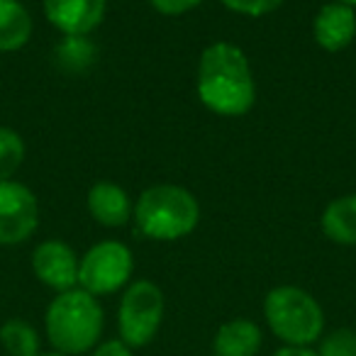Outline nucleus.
<instances>
[{
	"mask_svg": "<svg viewBox=\"0 0 356 356\" xmlns=\"http://www.w3.org/2000/svg\"><path fill=\"white\" fill-rule=\"evenodd\" d=\"M264 346V332L249 317H232L222 322L213 337L215 356H257Z\"/></svg>",
	"mask_w": 356,
	"mask_h": 356,
	"instance_id": "12",
	"label": "nucleus"
},
{
	"mask_svg": "<svg viewBox=\"0 0 356 356\" xmlns=\"http://www.w3.org/2000/svg\"><path fill=\"white\" fill-rule=\"evenodd\" d=\"M32 273L42 286L54 293H64L79 288V266L81 257L71 244L61 239H44L32 252Z\"/></svg>",
	"mask_w": 356,
	"mask_h": 356,
	"instance_id": "8",
	"label": "nucleus"
},
{
	"mask_svg": "<svg viewBox=\"0 0 356 356\" xmlns=\"http://www.w3.org/2000/svg\"><path fill=\"white\" fill-rule=\"evenodd\" d=\"M166 312L163 291L149 278L132 281L122 291L118 307V332L120 339L132 349L152 344L159 334Z\"/></svg>",
	"mask_w": 356,
	"mask_h": 356,
	"instance_id": "5",
	"label": "nucleus"
},
{
	"mask_svg": "<svg viewBox=\"0 0 356 356\" xmlns=\"http://www.w3.org/2000/svg\"><path fill=\"white\" fill-rule=\"evenodd\" d=\"M86 205L90 218L103 227H122L132 220L134 213V203L129 200L127 191L113 181H98L90 186Z\"/></svg>",
	"mask_w": 356,
	"mask_h": 356,
	"instance_id": "11",
	"label": "nucleus"
},
{
	"mask_svg": "<svg viewBox=\"0 0 356 356\" xmlns=\"http://www.w3.org/2000/svg\"><path fill=\"white\" fill-rule=\"evenodd\" d=\"M227 10L244 17H264L276 13L286 0H220Z\"/></svg>",
	"mask_w": 356,
	"mask_h": 356,
	"instance_id": "18",
	"label": "nucleus"
},
{
	"mask_svg": "<svg viewBox=\"0 0 356 356\" xmlns=\"http://www.w3.org/2000/svg\"><path fill=\"white\" fill-rule=\"evenodd\" d=\"M317 356H356V330L351 327H339L317 341Z\"/></svg>",
	"mask_w": 356,
	"mask_h": 356,
	"instance_id": "17",
	"label": "nucleus"
},
{
	"mask_svg": "<svg viewBox=\"0 0 356 356\" xmlns=\"http://www.w3.org/2000/svg\"><path fill=\"white\" fill-rule=\"evenodd\" d=\"M37 356H69V354H61V351H54V349H49V351H40Z\"/></svg>",
	"mask_w": 356,
	"mask_h": 356,
	"instance_id": "22",
	"label": "nucleus"
},
{
	"mask_svg": "<svg viewBox=\"0 0 356 356\" xmlns=\"http://www.w3.org/2000/svg\"><path fill=\"white\" fill-rule=\"evenodd\" d=\"M35 22L20 0H0V51H20L30 42Z\"/></svg>",
	"mask_w": 356,
	"mask_h": 356,
	"instance_id": "14",
	"label": "nucleus"
},
{
	"mask_svg": "<svg viewBox=\"0 0 356 356\" xmlns=\"http://www.w3.org/2000/svg\"><path fill=\"white\" fill-rule=\"evenodd\" d=\"M105 312L100 298L83 288L56 293L44 312V339L54 351L83 356L103 339Z\"/></svg>",
	"mask_w": 356,
	"mask_h": 356,
	"instance_id": "2",
	"label": "nucleus"
},
{
	"mask_svg": "<svg viewBox=\"0 0 356 356\" xmlns=\"http://www.w3.org/2000/svg\"><path fill=\"white\" fill-rule=\"evenodd\" d=\"M134 254L120 239H103L95 242L81 257L79 266V288L88 291L90 296L103 298L120 293L132 283Z\"/></svg>",
	"mask_w": 356,
	"mask_h": 356,
	"instance_id": "6",
	"label": "nucleus"
},
{
	"mask_svg": "<svg viewBox=\"0 0 356 356\" xmlns=\"http://www.w3.org/2000/svg\"><path fill=\"white\" fill-rule=\"evenodd\" d=\"M312 37L325 51H344L356 37V10L344 3L330 0L312 20Z\"/></svg>",
	"mask_w": 356,
	"mask_h": 356,
	"instance_id": "10",
	"label": "nucleus"
},
{
	"mask_svg": "<svg viewBox=\"0 0 356 356\" xmlns=\"http://www.w3.org/2000/svg\"><path fill=\"white\" fill-rule=\"evenodd\" d=\"M205 0H149V6L159 13V15L166 17H178L186 15V13L195 10L198 6H203Z\"/></svg>",
	"mask_w": 356,
	"mask_h": 356,
	"instance_id": "19",
	"label": "nucleus"
},
{
	"mask_svg": "<svg viewBox=\"0 0 356 356\" xmlns=\"http://www.w3.org/2000/svg\"><path fill=\"white\" fill-rule=\"evenodd\" d=\"M264 320L281 346H315L325 334V310L300 286H276L264 298Z\"/></svg>",
	"mask_w": 356,
	"mask_h": 356,
	"instance_id": "4",
	"label": "nucleus"
},
{
	"mask_svg": "<svg viewBox=\"0 0 356 356\" xmlns=\"http://www.w3.org/2000/svg\"><path fill=\"white\" fill-rule=\"evenodd\" d=\"M337 3H344V6H349V8H354V10H356V0H337Z\"/></svg>",
	"mask_w": 356,
	"mask_h": 356,
	"instance_id": "23",
	"label": "nucleus"
},
{
	"mask_svg": "<svg viewBox=\"0 0 356 356\" xmlns=\"http://www.w3.org/2000/svg\"><path fill=\"white\" fill-rule=\"evenodd\" d=\"M40 227V200L20 181H0V247H17Z\"/></svg>",
	"mask_w": 356,
	"mask_h": 356,
	"instance_id": "7",
	"label": "nucleus"
},
{
	"mask_svg": "<svg viewBox=\"0 0 356 356\" xmlns=\"http://www.w3.org/2000/svg\"><path fill=\"white\" fill-rule=\"evenodd\" d=\"M88 356H134V349L124 344L120 337H115V339H100L88 351Z\"/></svg>",
	"mask_w": 356,
	"mask_h": 356,
	"instance_id": "20",
	"label": "nucleus"
},
{
	"mask_svg": "<svg viewBox=\"0 0 356 356\" xmlns=\"http://www.w3.org/2000/svg\"><path fill=\"white\" fill-rule=\"evenodd\" d=\"M25 139L13 127H0V181H13L25 161Z\"/></svg>",
	"mask_w": 356,
	"mask_h": 356,
	"instance_id": "16",
	"label": "nucleus"
},
{
	"mask_svg": "<svg viewBox=\"0 0 356 356\" xmlns=\"http://www.w3.org/2000/svg\"><path fill=\"white\" fill-rule=\"evenodd\" d=\"M320 227L325 237L341 247H356V193L339 195L322 210Z\"/></svg>",
	"mask_w": 356,
	"mask_h": 356,
	"instance_id": "13",
	"label": "nucleus"
},
{
	"mask_svg": "<svg viewBox=\"0 0 356 356\" xmlns=\"http://www.w3.org/2000/svg\"><path fill=\"white\" fill-rule=\"evenodd\" d=\"M271 356H317L315 346H278Z\"/></svg>",
	"mask_w": 356,
	"mask_h": 356,
	"instance_id": "21",
	"label": "nucleus"
},
{
	"mask_svg": "<svg viewBox=\"0 0 356 356\" xmlns=\"http://www.w3.org/2000/svg\"><path fill=\"white\" fill-rule=\"evenodd\" d=\"M0 346L8 356H37L42 351V334L32 322L10 317L0 325Z\"/></svg>",
	"mask_w": 356,
	"mask_h": 356,
	"instance_id": "15",
	"label": "nucleus"
},
{
	"mask_svg": "<svg viewBox=\"0 0 356 356\" xmlns=\"http://www.w3.org/2000/svg\"><path fill=\"white\" fill-rule=\"evenodd\" d=\"M195 90L203 108L220 118H242L257 103V81L242 47L213 42L200 54Z\"/></svg>",
	"mask_w": 356,
	"mask_h": 356,
	"instance_id": "1",
	"label": "nucleus"
},
{
	"mask_svg": "<svg viewBox=\"0 0 356 356\" xmlns=\"http://www.w3.org/2000/svg\"><path fill=\"white\" fill-rule=\"evenodd\" d=\"M132 220L142 237L154 242H178L195 232L200 203L184 186L156 184L139 193Z\"/></svg>",
	"mask_w": 356,
	"mask_h": 356,
	"instance_id": "3",
	"label": "nucleus"
},
{
	"mask_svg": "<svg viewBox=\"0 0 356 356\" xmlns=\"http://www.w3.org/2000/svg\"><path fill=\"white\" fill-rule=\"evenodd\" d=\"M44 17L66 37H86L105 20L108 0H42Z\"/></svg>",
	"mask_w": 356,
	"mask_h": 356,
	"instance_id": "9",
	"label": "nucleus"
}]
</instances>
